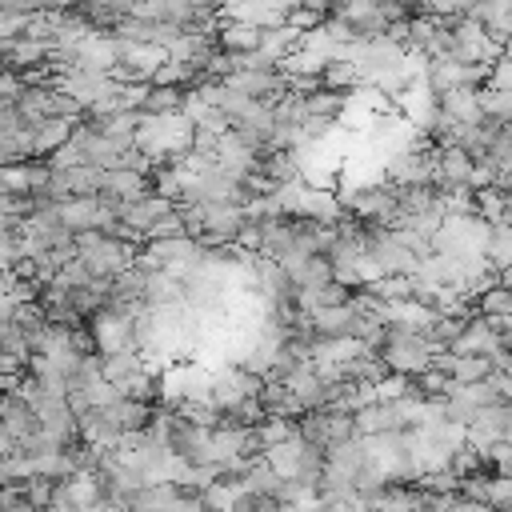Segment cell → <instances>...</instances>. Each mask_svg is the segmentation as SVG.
<instances>
[{
	"instance_id": "6da1fadb",
	"label": "cell",
	"mask_w": 512,
	"mask_h": 512,
	"mask_svg": "<svg viewBox=\"0 0 512 512\" xmlns=\"http://www.w3.org/2000/svg\"><path fill=\"white\" fill-rule=\"evenodd\" d=\"M72 248L80 256V264L88 268L92 280H112L116 272H124L132 260H136V244L128 240H116L100 228H80L72 232Z\"/></svg>"
},
{
	"instance_id": "7a4b0ae2",
	"label": "cell",
	"mask_w": 512,
	"mask_h": 512,
	"mask_svg": "<svg viewBox=\"0 0 512 512\" xmlns=\"http://www.w3.org/2000/svg\"><path fill=\"white\" fill-rule=\"evenodd\" d=\"M192 140V120H184L180 112H164V116H144L136 112V136L132 144L148 156V160H172L188 148Z\"/></svg>"
},
{
	"instance_id": "3957f363",
	"label": "cell",
	"mask_w": 512,
	"mask_h": 512,
	"mask_svg": "<svg viewBox=\"0 0 512 512\" xmlns=\"http://www.w3.org/2000/svg\"><path fill=\"white\" fill-rule=\"evenodd\" d=\"M436 352H440L436 340H428L424 332L396 328V324H384V340H380V348H376V356L384 360V368H388V372H404V376L424 372Z\"/></svg>"
},
{
	"instance_id": "277c9868",
	"label": "cell",
	"mask_w": 512,
	"mask_h": 512,
	"mask_svg": "<svg viewBox=\"0 0 512 512\" xmlns=\"http://www.w3.org/2000/svg\"><path fill=\"white\" fill-rule=\"evenodd\" d=\"M88 332H92V344L96 352H116V348H136V332H132V312H120L112 304L96 308L88 320Z\"/></svg>"
},
{
	"instance_id": "5b68a950",
	"label": "cell",
	"mask_w": 512,
	"mask_h": 512,
	"mask_svg": "<svg viewBox=\"0 0 512 512\" xmlns=\"http://www.w3.org/2000/svg\"><path fill=\"white\" fill-rule=\"evenodd\" d=\"M436 108H440L444 116H452L456 124L480 120V116H484V112H480V84H452V88L436 92Z\"/></svg>"
},
{
	"instance_id": "8992f818",
	"label": "cell",
	"mask_w": 512,
	"mask_h": 512,
	"mask_svg": "<svg viewBox=\"0 0 512 512\" xmlns=\"http://www.w3.org/2000/svg\"><path fill=\"white\" fill-rule=\"evenodd\" d=\"M0 424H4V432L20 444L28 432H36V412H32V404L12 388V392H0Z\"/></svg>"
},
{
	"instance_id": "52a82bcc",
	"label": "cell",
	"mask_w": 512,
	"mask_h": 512,
	"mask_svg": "<svg viewBox=\"0 0 512 512\" xmlns=\"http://www.w3.org/2000/svg\"><path fill=\"white\" fill-rule=\"evenodd\" d=\"M72 116H40V120H32L28 124V132H32V156H48L52 148H60L68 136H72Z\"/></svg>"
},
{
	"instance_id": "ba28073f",
	"label": "cell",
	"mask_w": 512,
	"mask_h": 512,
	"mask_svg": "<svg viewBox=\"0 0 512 512\" xmlns=\"http://www.w3.org/2000/svg\"><path fill=\"white\" fill-rule=\"evenodd\" d=\"M100 192L104 196H116V200H140L148 188V176L136 172V168H104V180H100Z\"/></svg>"
},
{
	"instance_id": "9c48e42d",
	"label": "cell",
	"mask_w": 512,
	"mask_h": 512,
	"mask_svg": "<svg viewBox=\"0 0 512 512\" xmlns=\"http://www.w3.org/2000/svg\"><path fill=\"white\" fill-rule=\"evenodd\" d=\"M352 428H356V436H372V432L400 428V420H396V412H392L388 400H368V404H360L352 412Z\"/></svg>"
},
{
	"instance_id": "30bf717a",
	"label": "cell",
	"mask_w": 512,
	"mask_h": 512,
	"mask_svg": "<svg viewBox=\"0 0 512 512\" xmlns=\"http://www.w3.org/2000/svg\"><path fill=\"white\" fill-rule=\"evenodd\" d=\"M484 260H488V268L508 272V264H512V228H508V216L488 220V244H484Z\"/></svg>"
},
{
	"instance_id": "8fae6325",
	"label": "cell",
	"mask_w": 512,
	"mask_h": 512,
	"mask_svg": "<svg viewBox=\"0 0 512 512\" xmlns=\"http://www.w3.org/2000/svg\"><path fill=\"white\" fill-rule=\"evenodd\" d=\"M144 304L160 308V304H184V288L176 276H168L164 268H144Z\"/></svg>"
},
{
	"instance_id": "7c38bea8",
	"label": "cell",
	"mask_w": 512,
	"mask_h": 512,
	"mask_svg": "<svg viewBox=\"0 0 512 512\" xmlns=\"http://www.w3.org/2000/svg\"><path fill=\"white\" fill-rule=\"evenodd\" d=\"M260 44V28L256 24H244V20H220L216 28V48L220 52H252Z\"/></svg>"
},
{
	"instance_id": "4fadbf2b",
	"label": "cell",
	"mask_w": 512,
	"mask_h": 512,
	"mask_svg": "<svg viewBox=\"0 0 512 512\" xmlns=\"http://www.w3.org/2000/svg\"><path fill=\"white\" fill-rule=\"evenodd\" d=\"M104 416L124 432V428H148L152 420V404L144 400H132V396H116L112 404H104Z\"/></svg>"
},
{
	"instance_id": "5bb4252c",
	"label": "cell",
	"mask_w": 512,
	"mask_h": 512,
	"mask_svg": "<svg viewBox=\"0 0 512 512\" xmlns=\"http://www.w3.org/2000/svg\"><path fill=\"white\" fill-rule=\"evenodd\" d=\"M100 136H108V140H116L120 148H128L132 144V136H136V112H108V116H84Z\"/></svg>"
},
{
	"instance_id": "9a60e30c",
	"label": "cell",
	"mask_w": 512,
	"mask_h": 512,
	"mask_svg": "<svg viewBox=\"0 0 512 512\" xmlns=\"http://www.w3.org/2000/svg\"><path fill=\"white\" fill-rule=\"evenodd\" d=\"M180 96H184V88H172V84H148L144 96H140V104H136V112H144V116L180 112Z\"/></svg>"
},
{
	"instance_id": "2e32d148",
	"label": "cell",
	"mask_w": 512,
	"mask_h": 512,
	"mask_svg": "<svg viewBox=\"0 0 512 512\" xmlns=\"http://www.w3.org/2000/svg\"><path fill=\"white\" fill-rule=\"evenodd\" d=\"M44 324H48V320H44V308H40L36 300H20V304L12 308V328L28 340V352H32V340L44 332Z\"/></svg>"
},
{
	"instance_id": "e0dca14e",
	"label": "cell",
	"mask_w": 512,
	"mask_h": 512,
	"mask_svg": "<svg viewBox=\"0 0 512 512\" xmlns=\"http://www.w3.org/2000/svg\"><path fill=\"white\" fill-rule=\"evenodd\" d=\"M360 84V68L352 60H328L320 68V88H336V92H348Z\"/></svg>"
},
{
	"instance_id": "ac0fdd59",
	"label": "cell",
	"mask_w": 512,
	"mask_h": 512,
	"mask_svg": "<svg viewBox=\"0 0 512 512\" xmlns=\"http://www.w3.org/2000/svg\"><path fill=\"white\" fill-rule=\"evenodd\" d=\"M472 308L480 312V316H500V312H512V288L508 284H488L476 300H472Z\"/></svg>"
},
{
	"instance_id": "d6986e66",
	"label": "cell",
	"mask_w": 512,
	"mask_h": 512,
	"mask_svg": "<svg viewBox=\"0 0 512 512\" xmlns=\"http://www.w3.org/2000/svg\"><path fill=\"white\" fill-rule=\"evenodd\" d=\"M480 112L492 120H512V88H488L480 84Z\"/></svg>"
},
{
	"instance_id": "ffe728a7",
	"label": "cell",
	"mask_w": 512,
	"mask_h": 512,
	"mask_svg": "<svg viewBox=\"0 0 512 512\" xmlns=\"http://www.w3.org/2000/svg\"><path fill=\"white\" fill-rule=\"evenodd\" d=\"M184 232V216L176 212V204L168 208V212H160L148 228H144V240H160V236H180Z\"/></svg>"
},
{
	"instance_id": "44dd1931",
	"label": "cell",
	"mask_w": 512,
	"mask_h": 512,
	"mask_svg": "<svg viewBox=\"0 0 512 512\" xmlns=\"http://www.w3.org/2000/svg\"><path fill=\"white\" fill-rule=\"evenodd\" d=\"M372 392H376V400H396V396L408 392V376L404 372H384L380 380H372Z\"/></svg>"
},
{
	"instance_id": "7402d4cb",
	"label": "cell",
	"mask_w": 512,
	"mask_h": 512,
	"mask_svg": "<svg viewBox=\"0 0 512 512\" xmlns=\"http://www.w3.org/2000/svg\"><path fill=\"white\" fill-rule=\"evenodd\" d=\"M20 488H24L28 508H48V496H52V480L48 476H28V480H20Z\"/></svg>"
},
{
	"instance_id": "603a6c76",
	"label": "cell",
	"mask_w": 512,
	"mask_h": 512,
	"mask_svg": "<svg viewBox=\"0 0 512 512\" xmlns=\"http://www.w3.org/2000/svg\"><path fill=\"white\" fill-rule=\"evenodd\" d=\"M192 128H200V132H208V136H224V132L232 128V120H228L220 108H212V104H208V108H204V116H200Z\"/></svg>"
},
{
	"instance_id": "cb8c5ba5",
	"label": "cell",
	"mask_w": 512,
	"mask_h": 512,
	"mask_svg": "<svg viewBox=\"0 0 512 512\" xmlns=\"http://www.w3.org/2000/svg\"><path fill=\"white\" fill-rule=\"evenodd\" d=\"M20 88H24L20 72H12V68H0V108H4V104H12V100L20 96Z\"/></svg>"
},
{
	"instance_id": "d4e9b609",
	"label": "cell",
	"mask_w": 512,
	"mask_h": 512,
	"mask_svg": "<svg viewBox=\"0 0 512 512\" xmlns=\"http://www.w3.org/2000/svg\"><path fill=\"white\" fill-rule=\"evenodd\" d=\"M232 244H236V248H248V252H260V228H256V220L244 216V224H240V232H236Z\"/></svg>"
},
{
	"instance_id": "484cf974",
	"label": "cell",
	"mask_w": 512,
	"mask_h": 512,
	"mask_svg": "<svg viewBox=\"0 0 512 512\" xmlns=\"http://www.w3.org/2000/svg\"><path fill=\"white\" fill-rule=\"evenodd\" d=\"M128 16H140V20H164V0H132V12Z\"/></svg>"
},
{
	"instance_id": "4316f807",
	"label": "cell",
	"mask_w": 512,
	"mask_h": 512,
	"mask_svg": "<svg viewBox=\"0 0 512 512\" xmlns=\"http://www.w3.org/2000/svg\"><path fill=\"white\" fill-rule=\"evenodd\" d=\"M80 0H36V8L40 12H72Z\"/></svg>"
},
{
	"instance_id": "83f0119b",
	"label": "cell",
	"mask_w": 512,
	"mask_h": 512,
	"mask_svg": "<svg viewBox=\"0 0 512 512\" xmlns=\"http://www.w3.org/2000/svg\"><path fill=\"white\" fill-rule=\"evenodd\" d=\"M0 68H4V60H0Z\"/></svg>"
}]
</instances>
